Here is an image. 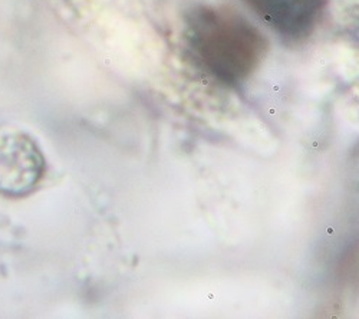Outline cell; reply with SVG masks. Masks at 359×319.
Here are the masks:
<instances>
[{
	"label": "cell",
	"instance_id": "3957f363",
	"mask_svg": "<svg viewBox=\"0 0 359 319\" xmlns=\"http://www.w3.org/2000/svg\"><path fill=\"white\" fill-rule=\"evenodd\" d=\"M248 6L285 39L308 38L318 26L326 0H245Z\"/></svg>",
	"mask_w": 359,
	"mask_h": 319
},
{
	"label": "cell",
	"instance_id": "7a4b0ae2",
	"mask_svg": "<svg viewBox=\"0 0 359 319\" xmlns=\"http://www.w3.org/2000/svg\"><path fill=\"white\" fill-rule=\"evenodd\" d=\"M45 157L38 142L26 133L0 137V196L23 197L45 176Z\"/></svg>",
	"mask_w": 359,
	"mask_h": 319
},
{
	"label": "cell",
	"instance_id": "6da1fadb",
	"mask_svg": "<svg viewBox=\"0 0 359 319\" xmlns=\"http://www.w3.org/2000/svg\"><path fill=\"white\" fill-rule=\"evenodd\" d=\"M184 35L197 65L230 86L246 82L267 52V41L259 29L224 6L191 9Z\"/></svg>",
	"mask_w": 359,
	"mask_h": 319
}]
</instances>
